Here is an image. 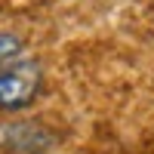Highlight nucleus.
<instances>
[{"instance_id": "nucleus-1", "label": "nucleus", "mask_w": 154, "mask_h": 154, "mask_svg": "<svg viewBox=\"0 0 154 154\" xmlns=\"http://www.w3.org/2000/svg\"><path fill=\"white\" fill-rule=\"evenodd\" d=\"M43 71L37 62L12 59L0 65V111H22L40 96Z\"/></svg>"}, {"instance_id": "nucleus-2", "label": "nucleus", "mask_w": 154, "mask_h": 154, "mask_svg": "<svg viewBox=\"0 0 154 154\" xmlns=\"http://www.w3.org/2000/svg\"><path fill=\"white\" fill-rule=\"evenodd\" d=\"M3 139H6V148L22 151V154H37V151L53 148V133L43 130L40 123H16L3 130Z\"/></svg>"}, {"instance_id": "nucleus-3", "label": "nucleus", "mask_w": 154, "mask_h": 154, "mask_svg": "<svg viewBox=\"0 0 154 154\" xmlns=\"http://www.w3.org/2000/svg\"><path fill=\"white\" fill-rule=\"evenodd\" d=\"M22 53V37L16 34H6V31H0V65H6V62H12Z\"/></svg>"}]
</instances>
